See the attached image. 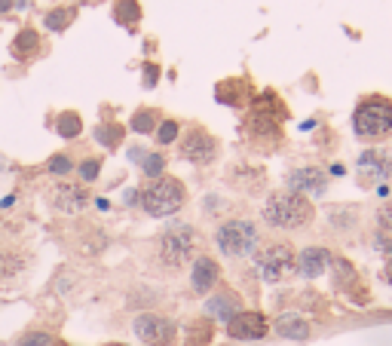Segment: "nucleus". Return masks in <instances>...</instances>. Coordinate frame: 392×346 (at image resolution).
<instances>
[{"mask_svg": "<svg viewBox=\"0 0 392 346\" xmlns=\"http://www.w3.org/2000/svg\"><path fill=\"white\" fill-rule=\"evenodd\" d=\"M255 264H257L261 279L270 282V285L285 282L288 276L297 273V255H295L291 246H285V242H270V246H264L255 255Z\"/></svg>", "mask_w": 392, "mask_h": 346, "instance_id": "4", "label": "nucleus"}, {"mask_svg": "<svg viewBox=\"0 0 392 346\" xmlns=\"http://www.w3.org/2000/svg\"><path fill=\"white\" fill-rule=\"evenodd\" d=\"M331 267H334V276H337V279H334V285H337L340 291H344L346 285H356V279H358V276H356V270L349 267L346 260H334V258H331Z\"/></svg>", "mask_w": 392, "mask_h": 346, "instance_id": "18", "label": "nucleus"}, {"mask_svg": "<svg viewBox=\"0 0 392 346\" xmlns=\"http://www.w3.org/2000/svg\"><path fill=\"white\" fill-rule=\"evenodd\" d=\"M261 215H264V221L270 227H276V230H297V227L313 221L316 208L306 197L285 190V193H273V197L264 202Z\"/></svg>", "mask_w": 392, "mask_h": 346, "instance_id": "1", "label": "nucleus"}, {"mask_svg": "<svg viewBox=\"0 0 392 346\" xmlns=\"http://www.w3.org/2000/svg\"><path fill=\"white\" fill-rule=\"evenodd\" d=\"M83 132V123L77 114H62L58 117V135H65V138H77Z\"/></svg>", "mask_w": 392, "mask_h": 346, "instance_id": "20", "label": "nucleus"}, {"mask_svg": "<svg viewBox=\"0 0 392 346\" xmlns=\"http://www.w3.org/2000/svg\"><path fill=\"white\" fill-rule=\"evenodd\" d=\"M358 172L368 178V175H374V181H383L392 175V163L386 154H380V150H368V154L358 157Z\"/></svg>", "mask_w": 392, "mask_h": 346, "instance_id": "14", "label": "nucleus"}, {"mask_svg": "<svg viewBox=\"0 0 392 346\" xmlns=\"http://www.w3.org/2000/svg\"><path fill=\"white\" fill-rule=\"evenodd\" d=\"M325 187H328V175L322 168H295L288 175V190L291 193H300V197H322Z\"/></svg>", "mask_w": 392, "mask_h": 346, "instance_id": "9", "label": "nucleus"}, {"mask_svg": "<svg viewBox=\"0 0 392 346\" xmlns=\"http://www.w3.org/2000/svg\"><path fill=\"white\" fill-rule=\"evenodd\" d=\"M221 279V267H218V260H212V258H196V264L194 270H190V285H194V291L199 294H208L218 285Z\"/></svg>", "mask_w": 392, "mask_h": 346, "instance_id": "12", "label": "nucleus"}, {"mask_svg": "<svg viewBox=\"0 0 392 346\" xmlns=\"http://www.w3.org/2000/svg\"><path fill=\"white\" fill-rule=\"evenodd\" d=\"M49 172H53V175H68L71 172V159L65 154L53 157V159H49Z\"/></svg>", "mask_w": 392, "mask_h": 346, "instance_id": "27", "label": "nucleus"}, {"mask_svg": "<svg viewBox=\"0 0 392 346\" xmlns=\"http://www.w3.org/2000/svg\"><path fill=\"white\" fill-rule=\"evenodd\" d=\"M175 138H178V123L175 120L160 123V129H156V141H160V145H172Z\"/></svg>", "mask_w": 392, "mask_h": 346, "instance_id": "25", "label": "nucleus"}, {"mask_svg": "<svg viewBox=\"0 0 392 346\" xmlns=\"http://www.w3.org/2000/svg\"><path fill=\"white\" fill-rule=\"evenodd\" d=\"M40 46V37H37V31H31V28H25L19 37H15V44H13V53L19 55V58H25V55H31L34 49Z\"/></svg>", "mask_w": 392, "mask_h": 346, "instance_id": "17", "label": "nucleus"}, {"mask_svg": "<svg viewBox=\"0 0 392 346\" xmlns=\"http://www.w3.org/2000/svg\"><path fill=\"white\" fill-rule=\"evenodd\" d=\"M132 129L135 132H154L156 129V117L150 111H138L135 117H132Z\"/></svg>", "mask_w": 392, "mask_h": 346, "instance_id": "24", "label": "nucleus"}, {"mask_svg": "<svg viewBox=\"0 0 392 346\" xmlns=\"http://www.w3.org/2000/svg\"><path fill=\"white\" fill-rule=\"evenodd\" d=\"M53 202H55L58 212L77 215V212L86 208L89 193H86V187H80V184H58V187L53 190Z\"/></svg>", "mask_w": 392, "mask_h": 346, "instance_id": "11", "label": "nucleus"}, {"mask_svg": "<svg viewBox=\"0 0 392 346\" xmlns=\"http://www.w3.org/2000/svg\"><path fill=\"white\" fill-rule=\"evenodd\" d=\"M116 22H135L138 15H141V10H138V4L135 0H120V4H116Z\"/></svg>", "mask_w": 392, "mask_h": 346, "instance_id": "22", "label": "nucleus"}, {"mask_svg": "<svg viewBox=\"0 0 392 346\" xmlns=\"http://www.w3.org/2000/svg\"><path fill=\"white\" fill-rule=\"evenodd\" d=\"M194 248H196V233H194V227H187V224L169 227L160 239V258L165 267H181L184 260H190Z\"/></svg>", "mask_w": 392, "mask_h": 346, "instance_id": "6", "label": "nucleus"}, {"mask_svg": "<svg viewBox=\"0 0 392 346\" xmlns=\"http://www.w3.org/2000/svg\"><path fill=\"white\" fill-rule=\"evenodd\" d=\"M156 77H160V71H156L154 65L144 67V86H156Z\"/></svg>", "mask_w": 392, "mask_h": 346, "instance_id": "30", "label": "nucleus"}, {"mask_svg": "<svg viewBox=\"0 0 392 346\" xmlns=\"http://www.w3.org/2000/svg\"><path fill=\"white\" fill-rule=\"evenodd\" d=\"M132 328H135V337H138V340L147 343V346H169V343L175 340V325H172V319L156 316V313L138 316Z\"/></svg>", "mask_w": 392, "mask_h": 346, "instance_id": "7", "label": "nucleus"}, {"mask_svg": "<svg viewBox=\"0 0 392 346\" xmlns=\"http://www.w3.org/2000/svg\"><path fill=\"white\" fill-rule=\"evenodd\" d=\"M205 313L212 319H224V322H230V319L236 313H243V310H239V298H236V294H233V291H221V294H215V298H208Z\"/></svg>", "mask_w": 392, "mask_h": 346, "instance_id": "15", "label": "nucleus"}, {"mask_svg": "<svg viewBox=\"0 0 392 346\" xmlns=\"http://www.w3.org/2000/svg\"><path fill=\"white\" fill-rule=\"evenodd\" d=\"M353 129L358 138H383L392 132V101L371 95L356 107L353 117Z\"/></svg>", "mask_w": 392, "mask_h": 346, "instance_id": "2", "label": "nucleus"}, {"mask_svg": "<svg viewBox=\"0 0 392 346\" xmlns=\"http://www.w3.org/2000/svg\"><path fill=\"white\" fill-rule=\"evenodd\" d=\"M111 346H123V343H111Z\"/></svg>", "mask_w": 392, "mask_h": 346, "instance_id": "34", "label": "nucleus"}, {"mask_svg": "<svg viewBox=\"0 0 392 346\" xmlns=\"http://www.w3.org/2000/svg\"><path fill=\"white\" fill-rule=\"evenodd\" d=\"M6 10H13V0H0V13H6Z\"/></svg>", "mask_w": 392, "mask_h": 346, "instance_id": "32", "label": "nucleus"}, {"mask_svg": "<svg viewBox=\"0 0 392 346\" xmlns=\"http://www.w3.org/2000/svg\"><path fill=\"white\" fill-rule=\"evenodd\" d=\"M377 224L383 227V230H392V202H386V206L377 212Z\"/></svg>", "mask_w": 392, "mask_h": 346, "instance_id": "29", "label": "nucleus"}, {"mask_svg": "<svg viewBox=\"0 0 392 346\" xmlns=\"http://www.w3.org/2000/svg\"><path fill=\"white\" fill-rule=\"evenodd\" d=\"M386 279H389V285H392V258H389V264H386Z\"/></svg>", "mask_w": 392, "mask_h": 346, "instance_id": "33", "label": "nucleus"}, {"mask_svg": "<svg viewBox=\"0 0 392 346\" xmlns=\"http://www.w3.org/2000/svg\"><path fill=\"white\" fill-rule=\"evenodd\" d=\"M98 172H102V163H98V159H86V163L80 166V178L86 181V184H89V181H95V178H98Z\"/></svg>", "mask_w": 392, "mask_h": 346, "instance_id": "26", "label": "nucleus"}, {"mask_svg": "<svg viewBox=\"0 0 392 346\" xmlns=\"http://www.w3.org/2000/svg\"><path fill=\"white\" fill-rule=\"evenodd\" d=\"M328 264H331V255L325 248H304L297 255V273L300 276H306V279H319V276L328 270Z\"/></svg>", "mask_w": 392, "mask_h": 346, "instance_id": "13", "label": "nucleus"}, {"mask_svg": "<svg viewBox=\"0 0 392 346\" xmlns=\"http://www.w3.org/2000/svg\"><path fill=\"white\" fill-rule=\"evenodd\" d=\"M187 199V190L178 178H156L150 187L141 193V206L150 218H169L175 215Z\"/></svg>", "mask_w": 392, "mask_h": 346, "instance_id": "3", "label": "nucleus"}, {"mask_svg": "<svg viewBox=\"0 0 392 346\" xmlns=\"http://www.w3.org/2000/svg\"><path fill=\"white\" fill-rule=\"evenodd\" d=\"M215 154H218V141H215L205 129H190L184 135V141H181V157L196 163V166L212 163Z\"/></svg>", "mask_w": 392, "mask_h": 346, "instance_id": "8", "label": "nucleus"}, {"mask_svg": "<svg viewBox=\"0 0 392 346\" xmlns=\"http://www.w3.org/2000/svg\"><path fill=\"white\" fill-rule=\"evenodd\" d=\"M95 138L102 141L104 147H116V145L123 141V129H120V126H98V129H95Z\"/></svg>", "mask_w": 392, "mask_h": 346, "instance_id": "21", "label": "nucleus"}, {"mask_svg": "<svg viewBox=\"0 0 392 346\" xmlns=\"http://www.w3.org/2000/svg\"><path fill=\"white\" fill-rule=\"evenodd\" d=\"M144 157H147V154H144V150H138V147L129 150V159H132V163H144Z\"/></svg>", "mask_w": 392, "mask_h": 346, "instance_id": "31", "label": "nucleus"}, {"mask_svg": "<svg viewBox=\"0 0 392 346\" xmlns=\"http://www.w3.org/2000/svg\"><path fill=\"white\" fill-rule=\"evenodd\" d=\"M74 22V10L71 6H62V10H53L46 15V28L49 31H65Z\"/></svg>", "mask_w": 392, "mask_h": 346, "instance_id": "19", "label": "nucleus"}, {"mask_svg": "<svg viewBox=\"0 0 392 346\" xmlns=\"http://www.w3.org/2000/svg\"><path fill=\"white\" fill-rule=\"evenodd\" d=\"M227 334L233 340H261L266 334V319L261 313H236L227 322Z\"/></svg>", "mask_w": 392, "mask_h": 346, "instance_id": "10", "label": "nucleus"}, {"mask_svg": "<svg viewBox=\"0 0 392 346\" xmlns=\"http://www.w3.org/2000/svg\"><path fill=\"white\" fill-rule=\"evenodd\" d=\"M276 334L288 337V340H306L310 337V322L297 313H282L276 319Z\"/></svg>", "mask_w": 392, "mask_h": 346, "instance_id": "16", "label": "nucleus"}, {"mask_svg": "<svg viewBox=\"0 0 392 346\" xmlns=\"http://www.w3.org/2000/svg\"><path fill=\"white\" fill-rule=\"evenodd\" d=\"M215 242H218L221 255L227 258H248L257 251V242H261V233H257V227L252 221H245V218H239V221H227L215 236Z\"/></svg>", "mask_w": 392, "mask_h": 346, "instance_id": "5", "label": "nucleus"}, {"mask_svg": "<svg viewBox=\"0 0 392 346\" xmlns=\"http://www.w3.org/2000/svg\"><path fill=\"white\" fill-rule=\"evenodd\" d=\"M15 346H49V334H43V331H40V334L37 331L34 334H25Z\"/></svg>", "mask_w": 392, "mask_h": 346, "instance_id": "28", "label": "nucleus"}, {"mask_svg": "<svg viewBox=\"0 0 392 346\" xmlns=\"http://www.w3.org/2000/svg\"><path fill=\"white\" fill-rule=\"evenodd\" d=\"M141 168H144L147 178H160V172L165 168V159H163L160 154H147L144 163H141Z\"/></svg>", "mask_w": 392, "mask_h": 346, "instance_id": "23", "label": "nucleus"}]
</instances>
